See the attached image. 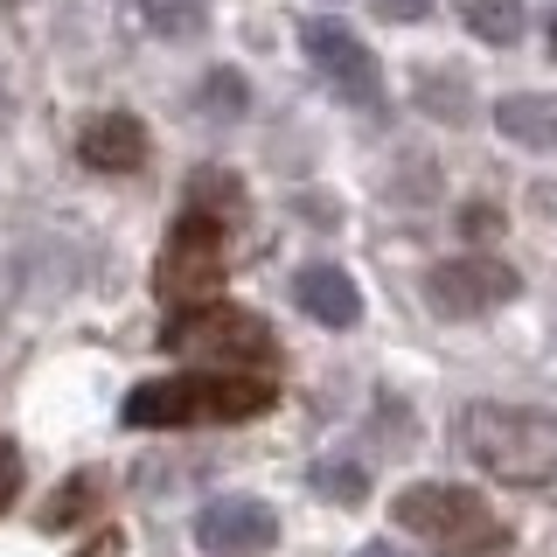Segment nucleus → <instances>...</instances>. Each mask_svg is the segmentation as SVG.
Here are the masks:
<instances>
[{
	"label": "nucleus",
	"mask_w": 557,
	"mask_h": 557,
	"mask_svg": "<svg viewBox=\"0 0 557 557\" xmlns=\"http://www.w3.org/2000/svg\"><path fill=\"white\" fill-rule=\"evenodd\" d=\"M209 196V216H216V209H231L244 188L231 182V174H188V202H202Z\"/></svg>",
	"instance_id": "17"
},
{
	"label": "nucleus",
	"mask_w": 557,
	"mask_h": 557,
	"mask_svg": "<svg viewBox=\"0 0 557 557\" xmlns=\"http://www.w3.org/2000/svg\"><path fill=\"white\" fill-rule=\"evenodd\" d=\"M272 411V383L258 370H202V425H244Z\"/></svg>",
	"instance_id": "10"
},
{
	"label": "nucleus",
	"mask_w": 557,
	"mask_h": 557,
	"mask_svg": "<svg viewBox=\"0 0 557 557\" xmlns=\"http://www.w3.org/2000/svg\"><path fill=\"white\" fill-rule=\"evenodd\" d=\"M196 544L209 557H265L278 544V509L258 495H223L196 516Z\"/></svg>",
	"instance_id": "6"
},
{
	"label": "nucleus",
	"mask_w": 557,
	"mask_h": 557,
	"mask_svg": "<svg viewBox=\"0 0 557 557\" xmlns=\"http://www.w3.org/2000/svg\"><path fill=\"white\" fill-rule=\"evenodd\" d=\"M495 126L516 139V147H536V153H557V98L544 91H516L495 104Z\"/></svg>",
	"instance_id": "12"
},
{
	"label": "nucleus",
	"mask_w": 557,
	"mask_h": 557,
	"mask_svg": "<svg viewBox=\"0 0 557 557\" xmlns=\"http://www.w3.org/2000/svg\"><path fill=\"white\" fill-rule=\"evenodd\" d=\"M460 223H467V231H474V237H481V231H502V216H495V209H467Z\"/></svg>",
	"instance_id": "21"
},
{
	"label": "nucleus",
	"mask_w": 557,
	"mask_h": 557,
	"mask_svg": "<svg viewBox=\"0 0 557 557\" xmlns=\"http://www.w3.org/2000/svg\"><path fill=\"white\" fill-rule=\"evenodd\" d=\"M307 57L313 70H327L335 77V91L348 104H376V57H370V42H362L356 28H342V22H307Z\"/></svg>",
	"instance_id": "7"
},
{
	"label": "nucleus",
	"mask_w": 557,
	"mask_h": 557,
	"mask_svg": "<svg viewBox=\"0 0 557 557\" xmlns=\"http://www.w3.org/2000/svg\"><path fill=\"white\" fill-rule=\"evenodd\" d=\"M14 495H22V453H14V440H0V516L14 509Z\"/></svg>",
	"instance_id": "18"
},
{
	"label": "nucleus",
	"mask_w": 557,
	"mask_h": 557,
	"mask_svg": "<svg viewBox=\"0 0 557 557\" xmlns=\"http://www.w3.org/2000/svg\"><path fill=\"white\" fill-rule=\"evenodd\" d=\"M550 57H557V22H550Z\"/></svg>",
	"instance_id": "23"
},
{
	"label": "nucleus",
	"mask_w": 557,
	"mask_h": 557,
	"mask_svg": "<svg viewBox=\"0 0 557 557\" xmlns=\"http://www.w3.org/2000/svg\"><path fill=\"white\" fill-rule=\"evenodd\" d=\"M244 104H251L244 70H209L202 91H196V112H209V119H244Z\"/></svg>",
	"instance_id": "15"
},
{
	"label": "nucleus",
	"mask_w": 557,
	"mask_h": 557,
	"mask_svg": "<svg viewBox=\"0 0 557 557\" xmlns=\"http://www.w3.org/2000/svg\"><path fill=\"white\" fill-rule=\"evenodd\" d=\"M516 293H522L516 265H502V258H481V251L440 258V265L425 272V300H432V313H446V321H481V313L509 307Z\"/></svg>",
	"instance_id": "5"
},
{
	"label": "nucleus",
	"mask_w": 557,
	"mask_h": 557,
	"mask_svg": "<svg viewBox=\"0 0 557 557\" xmlns=\"http://www.w3.org/2000/svg\"><path fill=\"white\" fill-rule=\"evenodd\" d=\"M223 278H231V258H223L216 216L188 209V216L168 231L161 258H153V293H161L168 307H202V300H216V293H223Z\"/></svg>",
	"instance_id": "4"
},
{
	"label": "nucleus",
	"mask_w": 557,
	"mask_h": 557,
	"mask_svg": "<svg viewBox=\"0 0 557 557\" xmlns=\"http://www.w3.org/2000/svg\"><path fill=\"white\" fill-rule=\"evenodd\" d=\"M98 502H104V481H98V474H70L57 495L35 509V522H42V530H77V522L98 516Z\"/></svg>",
	"instance_id": "13"
},
{
	"label": "nucleus",
	"mask_w": 557,
	"mask_h": 557,
	"mask_svg": "<svg viewBox=\"0 0 557 557\" xmlns=\"http://www.w3.org/2000/svg\"><path fill=\"white\" fill-rule=\"evenodd\" d=\"M119 550H126V536H119V530H98V536H91V544H84L77 557H119Z\"/></svg>",
	"instance_id": "19"
},
{
	"label": "nucleus",
	"mask_w": 557,
	"mask_h": 557,
	"mask_svg": "<svg viewBox=\"0 0 557 557\" xmlns=\"http://www.w3.org/2000/svg\"><path fill=\"white\" fill-rule=\"evenodd\" d=\"M460 446L487 481L509 487L557 481V418L544 405H474L460 418Z\"/></svg>",
	"instance_id": "1"
},
{
	"label": "nucleus",
	"mask_w": 557,
	"mask_h": 557,
	"mask_svg": "<svg viewBox=\"0 0 557 557\" xmlns=\"http://www.w3.org/2000/svg\"><path fill=\"white\" fill-rule=\"evenodd\" d=\"M397 530L418 536V544L446 550V557H467V550H502L509 544V530H502V516L487 509L474 487L460 481H411L405 495L391 502Z\"/></svg>",
	"instance_id": "2"
},
{
	"label": "nucleus",
	"mask_w": 557,
	"mask_h": 557,
	"mask_svg": "<svg viewBox=\"0 0 557 557\" xmlns=\"http://www.w3.org/2000/svg\"><path fill=\"white\" fill-rule=\"evenodd\" d=\"M453 14H460L481 42H495V49H509L522 35V0H453Z\"/></svg>",
	"instance_id": "14"
},
{
	"label": "nucleus",
	"mask_w": 557,
	"mask_h": 557,
	"mask_svg": "<svg viewBox=\"0 0 557 557\" xmlns=\"http://www.w3.org/2000/svg\"><path fill=\"white\" fill-rule=\"evenodd\" d=\"M383 14H391V22H411V14H425V0H376Z\"/></svg>",
	"instance_id": "20"
},
{
	"label": "nucleus",
	"mask_w": 557,
	"mask_h": 557,
	"mask_svg": "<svg viewBox=\"0 0 557 557\" xmlns=\"http://www.w3.org/2000/svg\"><path fill=\"white\" fill-rule=\"evenodd\" d=\"M126 425L133 432H182L202 425V376H153L126 397Z\"/></svg>",
	"instance_id": "8"
},
{
	"label": "nucleus",
	"mask_w": 557,
	"mask_h": 557,
	"mask_svg": "<svg viewBox=\"0 0 557 557\" xmlns=\"http://www.w3.org/2000/svg\"><path fill=\"white\" fill-rule=\"evenodd\" d=\"M168 356H196L209 370H265L278 356L272 327L258 313H244L231 300H202V307H174V321L161 327Z\"/></svg>",
	"instance_id": "3"
},
{
	"label": "nucleus",
	"mask_w": 557,
	"mask_h": 557,
	"mask_svg": "<svg viewBox=\"0 0 557 557\" xmlns=\"http://www.w3.org/2000/svg\"><path fill=\"white\" fill-rule=\"evenodd\" d=\"M362 557H397V550H391V544H370V550H362Z\"/></svg>",
	"instance_id": "22"
},
{
	"label": "nucleus",
	"mask_w": 557,
	"mask_h": 557,
	"mask_svg": "<svg viewBox=\"0 0 557 557\" xmlns=\"http://www.w3.org/2000/svg\"><path fill=\"white\" fill-rule=\"evenodd\" d=\"M77 153H84V168H98V174H133L147 161V126H139L133 112H104L77 133Z\"/></svg>",
	"instance_id": "9"
},
{
	"label": "nucleus",
	"mask_w": 557,
	"mask_h": 557,
	"mask_svg": "<svg viewBox=\"0 0 557 557\" xmlns=\"http://www.w3.org/2000/svg\"><path fill=\"white\" fill-rule=\"evenodd\" d=\"M313 487H321L327 502H362V474H356V467H342V460L313 467Z\"/></svg>",
	"instance_id": "16"
},
{
	"label": "nucleus",
	"mask_w": 557,
	"mask_h": 557,
	"mask_svg": "<svg viewBox=\"0 0 557 557\" xmlns=\"http://www.w3.org/2000/svg\"><path fill=\"white\" fill-rule=\"evenodd\" d=\"M293 300H300L321 327H356L362 321V293H356V278L342 265H307L293 278Z\"/></svg>",
	"instance_id": "11"
}]
</instances>
